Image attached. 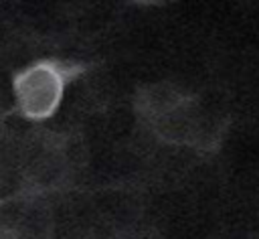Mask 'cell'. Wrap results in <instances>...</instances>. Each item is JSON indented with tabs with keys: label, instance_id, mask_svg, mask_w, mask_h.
Returning a JSON list of instances; mask_svg holds the SVG:
<instances>
[{
	"label": "cell",
	"instance_id": "obj_1",
	"mask_svg": "<svg viewBox=\"0 0 259 239\" xmlns=\"http://www.w3.org/2000/svg\"><path fill=\"white\" fill-rule=\"evenodd\" d=\"M79 69L59 61H36L16 73L12 89L18 111L34 122L51 117L65 95L69 79Z\"/></svg>",
	"mask_w": 259,
	"mask_h": 239
}]
</instances>
